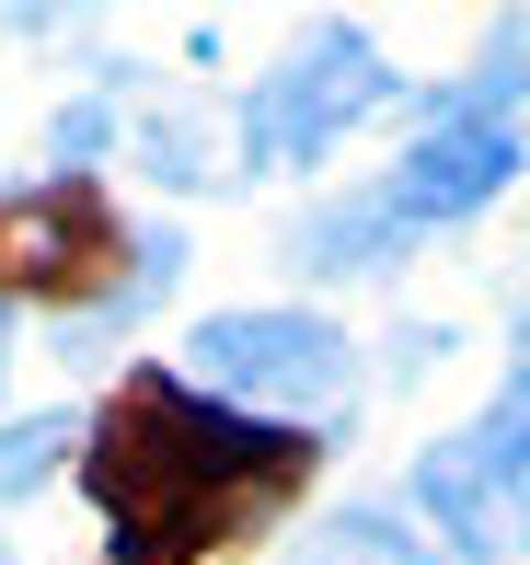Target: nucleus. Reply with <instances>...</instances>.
<instances>
[{
	"instance_id": "6e6552de",
	"label": "nucleus",
	"mask_w": 530,
	"mask_h": 565,
	"mask_svg": "<svg viewBox=\"0 0 530 565\" xmlns=\"http://www.w3.org/2000/svg\"><path fill=\"white\" fill-rule=\"evenodd\" d=\"M300 565H426L415 543H403V520H381V508H358V520H335Z\"/></svg>"
},
{
	"instance_id": "1a4fd4ad",
	"label": "nucleus",
	"mask_w": 530,
	"mask_h": 565,
	"mask_svg": "<svg viewBox=\"0 0 530 565\" xmlns=\"http://www.w3.org/2000/svg\"><path fill=\"white\" fill-rule=\"evenodd\" d=\"M58 461H69V416H23V427H0V497H35Z\"/></svg>"
},
{
	"instance_id": "423d86ee",
	"label": "nucleus",
	"mask_w": 530,
	"mask_h": 565,
	"mask_svg": "<svg viewBox=\"0 0 530 565\" xmlns=\"http://www.w3.org/2000/svg\"><path fill=\"white\" fill-rule=\"evenodd\" d=\"M185 358H196L208 393L266 404V416H323V404H346V381H358V347L323 312H208Z\"/></svg>"
},
{
	"instance_id": "39448f33",
	"label": "nucleus",
	"mask_w": 530,
	"mask_h": 565,
	"mask_svg": "<svg viewBox=\"0 0 530 565\" xmlns=\"http://www.w3.org/2000/svg\"><path fill=\"white\" fill-rule=\"evenodd\" d=\"M415 508L439 520L450 565H485V554L530 543V358H519V381L462 427V439H439L415 461Z\"/></svg>"
},
{
	"instance_id": "20e7f679",
	"label": "nucleus",
	"mask_w": 530,
	"mask_h": 565,
	"mask_svg": "<svg viewBox=\"0 0 530 565\" xmlns=\"http://www.w3.org/2000/svg\"><path fill=\"white\" fill-rule=\"evenodd\" d=\"M392 93H403L392 58L358 35V23H312V35H300L255 93H242V162H266V173H312V162H335V150L358 139V127L381 116Z\"/></svg>"
},
{
	"instance_id": "f8f14e48",
	"label": "nucleus",
	"mask_w": 530,
	"mask_h": 565,
	"mask_svg": "<svg viewBox=\"0 0 530 565\" xmlns=\"http://www.w3.org/2000/svg\"><path fill=\"white\" fill-rule=\"evenodd\" d=\"M519 358H530V312H519Z\"/></svg>"
},
{
	"instance_id": "f03ea898",
	"label": "nucleus",
	"mask_w": 530,
	"mask_h": 565,
	"mask_svg": "<svg viewBox=\"0 0 530 565\" xmlns=\"http://www.w3.org/2000/svg\"><path fill=\"white\" fill-rule=\"evenodd\" d=\"M530 139L519 116H485V105H426V139L403 150L369 196H335V209L300 220V266L312 277H358V266H392L415 231H462L485 220L496 196L519 185Z\"/></svg>"
},
{
	"instance_id": "9b49d317",
	"label": "nucleus",
	"mask_w": 530,
	"mask_h": 565,
	"mask_svg": "<svg viewBox=\"0 0 530 565\" xmlns=\"http://www.w3.org/2000/svg\"><path fill=\"white\" fill-rule=\"evenodd\" d=\"M0 370H12V289H0Z\"/></svg>"
},
{
	"instance_id": "f257e3e1",
	"label": "nucleus",
	"mask_w": 530,
	"mask_h": 565,
	"mask_svg": "<svg viewBox=\"0 0 530 565\" xmlns=\"http://www.w3.org/2000/svg\"><path fill=\"white\" fill-rule=\"evenodd\" d=\"M323 439L266 404H219L173 370H128L116 404L93 416L82 484L105 508V565H208L255 520L312 484Z\"/></svg>"
},
{
	"instance_id": "7ed1b4c3",
	"label": "nucleus",
	"mask_w": 530,
	"mask_h": 565,
	"mask_svg": "<svg viewBox=\"0 0 530 565\" xmlns=\"http://www.w3.org/2000/svg\"><path fill=\"white\" fill-rule=\"evenodd\" d=\"M185 266V231H128L82 173H46L0 209V289L12 300H58L69 312V347L105 335L162 300V277Z\"/></svg>"
},
{
	"instance_id": "0eeeda50",
	"label": "nucleus",
	"mask_w": 530,
	"mask_h": 565,
	"mask_svg": "<svg viewBox=\"0 0 530 565\" xmlns=\"http://www.w3.org/2000/svg\"><path fill=\"white\" fill-rule=\"evenodd\" d=\"M519 93H530V0L508 23L485 35V58H473V82H450L439 105H485V116H519Z\"/></svg>"
},
{
	"instance_id": "9d476101",
	"label": "nucleus",
	"mask_w": 530,
	"mask_h": 565,
	"mask_svg": "<svg viewBox=\"0 0 530 565\" xmlns=\"http://www.w3.org/2000/svg\"><path fill=\"white\" fill-rule=\"evenodd\" d=\"M82 12V0H0V23H23V35H35V23H69Z\"/></svg>"
}]
</instances>
